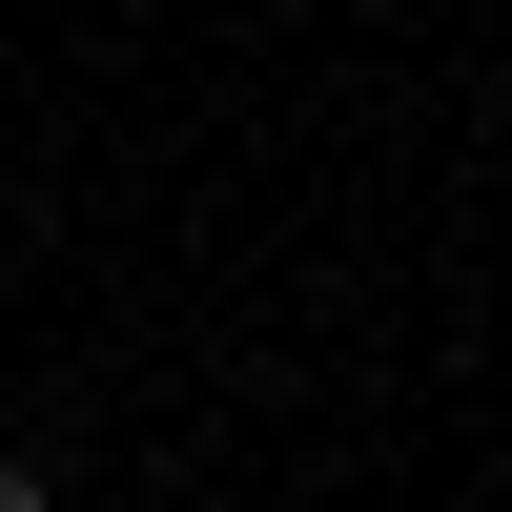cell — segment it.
<instances>
[{
  "label": "cell",
  "mask_w": 512,
  "mask_h": 512,
  "mask_svg": "<svg viewBox=\"0 0 512 512\" xmlns=\"http://www.w3.org/2000/svg\"><path fill=\"white\" fill-rule=\"evenodd\" d=\"M0 512H41V472H21V451H0Z\"/></svg>",
  "instance_id": "1"
}]
</instances>
